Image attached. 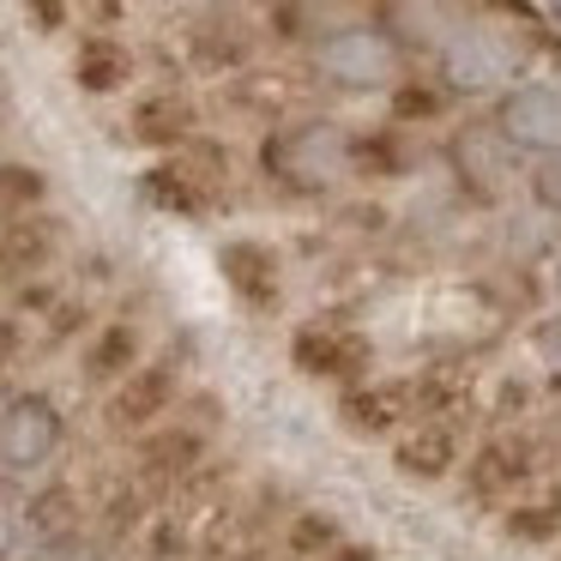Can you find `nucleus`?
<instances>
[{"label":"nucleus","mask_w":561,"mask_h":561,"mask_svg":"<svg viewBox=\"0 0 561 561\" xmlns=\"http://www.w3.org/2000/svg\"><path fill=\"white\" fill-rule=\"evenodd\" d=\"M556 296H561V266H556Z\"/></svg>","instance_id":"28"},{"label":"nucleus","mask_w":561,"mask_h":561,"mask_svg":"<svg viewBox=\"0 0 561 561\" xmlns=\"http://www.w3.org/2000/svg\"><path fill=\"white\" fill-rule=\"evenodd\" d=\"M61 440H67V416L49 392L37 387L0 392V471L7 477H37L61 453Z\"/></svg>","instance_id":"4"},{"label":"nucleus","mask_w":561,"mask_h":561,"mask_svg":"<svg viewBox=\"0 0 561 561\" xmlns=\"http://www.w3.org/2000/svg\"><path fill=\"white\" fill-rule=\"evenodd\" d=\"M525 67V43L501 25L483 19H459L453 31H440L435 43V73L440 91L453 98H489V91H507Z\"/></svg>","instance_id":"2"},{"label":"nucleus","mask_w":561,"mask_h":561,"mask_svg":"<svg viewBox=\"0 0 561 561\" xmlns=\"http://www.w3.org/2000/svg\"><path fill=\"white\" fill-rule=\"evenodd\" d=\"M332 561H375V549H339Z\"/></svg>","instance_id":"25"},{"label":"nucleus","mask_w":561,"mask_h":561,"mask_svg":"<svg viewBox=\"0 0 561 561\" xmlns=\"http://www.w3.org/2000/svg\"><path fill=\"white\" fill-rule=\"evenodd\" d=\"M43 199H49V175L37 163H0V218L37 211Z\"/></svg>","instance_id":"16"},{"label":"nucleus","mask_w":561,"mask_h":561,"mask_svg":"<svg viewBox=\"0 0 561 561\" xmlns=\"http://www.w3.org/2000/svg\"><path fill=\"white\" fill-rule=\"evenodd\" d=\"M55 254H61V224L43 206L7 218V230H0V278H31V272H43Z\"/></svg>","instance_id":"8"},{"label":"nucleus","mask_w":561,"mask_h":561,"mask_svg":"<svg viewBox=\"0 0 561 561\" xmlns=\"http://www.w3.org/2000/svg\"><path fill=\"white\" fill-rule=\"evenodd\" d=\"M531 344H537V363H543V368H549V375H556V380H561V314H549V320H543V327H537V332H531Z\"/></svg>","instance_id":"21"},{"label":"nucleus","mask_w":561,"mask_h":561,"mask_svg":"<svg viewBox=\"0 0 561 561\" xmlns=\"http://www.w3.org/2000/svg\"><path fill=\"white\" fill-rule=\"evenodd\" d=\"M531 194L543 199L549 211H561V151H556V158H537V175H531Z\"/></svg>","instance_id":"22"},{"label":"nucleus","mask_w":561,"mask_h":561,"mask_svg":"<svg viewBox=\"0 0 561 561\" xmlns=\"http://www.w3.org/2000/svg\"><path fill=\"white\" fill-rule=\"evenodd\" d=\"M139 199L170 211V218H206V187H199L182 163H151V170L139 175Z\"/></svg>","instance_id":"14"},{"label":"nucleus","mask_w":561,"mask_h":561,"mask_svg":"<svg viewBox=\"0 0 561 561\" xmlns=\"http://www.w3.org/2000/svg\"><path fill=\"white\" fill-rule=\"evenodd\" d=\"M290 356H296V368L302 375H327V380H351V375H363L368 368V351L356 339H339V332H296V344H290Z\"/></svg>","instance_id":"12"},{"label":"nucleus","mask_w":561,"mask_h":561,"mask_svg":"<svg viewBox=\"0 0 561 561\" xmlns=\"http://www.w3.org/2000/svg\"><path fill=\"white\" fill-rule=\"evenodd\" d=\"M218 272H224V284L254 308H266L272 296H278V254H272L266 242H248V236L224 242L218 248Z\"/></svg>","instance_id":"11"},{"label":"nucleus","mask_w":561,"mask_h":561,"mask_svg":"<svg viewBox=\"0 0 561 561\" xmlns=\"http://www.w3.org/2000/svg\"><path fill=\"white\" fill-rule=\"evenodd\" d=\"M139 459H146L151 471H187V465L199 459V435H194V428H158Z\"/></svg>","instance_id":"17"},{"label":"nucleus","mask_w":561,"mask_h":561,"mask_svg":"<svg viewBox=\"0 0 561 561\" xmlns=\"http://www.w3.org/2000/svg\"><path fill=\"white\" fill-rule=\"evenodd\" d=\"M139 356H146V339H139L127 320H110V327H98V332H91V344H85V380L115 387Z\"/></svg>","instance_id":"13"},{"label":"nucleus","mask_w":561,"mask_h":561,"mask_svg":"<svg viewBox=\"0 0 561 561\" xmlns=\"http://www.w3.org/2000/svg\"><path fill=\"white\" fill-rule=\"evenodd\" d=\"M73 85L85 91V98H115V91H127V85H134V49H127L122 37H110V31L79 37V49H73Z\"/></svg>","instance_id":"9"},{"label":"nucleus","mask_w":561,"mask_h":561,"mask_svg":"<svg viewBox=\"0 0 561 561\" xmlns=\"http://www.w3.org/2000/svg\"><path fill=\"white\" fill-rule=\"evenodd\" d=\"M194 127H199V115L182 91H146V98L134 103V139L139 146L182 151L187 139H194Z\"/></svg>","instance_id":"10"},{"label":"nucleus","mask_w":561,"mask_h":561,"mask_svg":"<svg viewBox=\"0 0 561 561\" xmlns=\"http://www.w3.org/2000/svg\"><path fill=\"white\" fill-rule=\"evenodd\" d=\"M308 61L339 91H392L404 79V43L387 25H339L314 43Z\"/></svg>","instance_id":"3"},{"label":"nucleus","mask_w":561,"mask_h":561,"mask_svg":"<svg viewBox=\"0 0 561 561\" xmlns=\"http://www.w3.org/2000/svg\"><path fill=\"white\" fill-rule=\"evenodd\" d=\"M79 7H85V13L98 19V25H115V19L127 13V0H79Z\"/></svg>","instance_id":"24"},{"label":"nucleus","mask_w":561,"mask_h":561,"mask_svg":"<svg viewBox=\"0 0 561 561\" xmlns=\"http://www.w3.org/2000/svg\"><path fill=\"white\" fill-rule=\"evenodd\" d=\"M339 543V525L332 519H320V513H302L296 519V531H290V549H302V556H314V549H332Z\"/></svg>","instance_id":"20"},{"label":"nucleus","mask_w":561,"mask_h":561,"mask_svg":"<svg viewBox=\"0 0 561 561\" xmlns=\"http://www.w3.org/2000/svg\"><path fill=\"white\" fill-rule=\"evenodd\" d=\"M25 19L37 37H61L67 19H73V0H25Z\"/></svg>","instance_id":"19"},{"label":"nucleus","mask_w":561,"mask_h":561,"mask_svg":"<svg viewBox=\"0 0 561 561\" xmlns=\"http://www.w3.org/2000/svg\"><path fill=\"white\" fill-rule=\"evenodd\" d=\"M549 13H556V19H561V0H549Z\"/></svg>","instance_id":"27"},{"label":"nucleus","mask_w":561,"mask_h":561,"mask_svg":"<svg viewBox=\"0 0 561 561\" xmlns=\"http://www.w3.org/2000/svg\"><path fill=\"white\" fill-rule=\"evenodd\" d=\"M453 158H459V175L471 182L477 199H501L513 187V175H519V151H513L489 122L453 139Z\"/></svg>","instance_id":"7"},{"label":"nucleus","mask_w":561,"mask_h":561,"mask_svg":"<svg viewBox=\"0 0 561 561\" xmlns=\"http://www.w3.org/2000/svg\"><path fill=\"white\" fill-rule=\"evenodd\" d=\"M399 471L404 477H423V483H435V477H447L453 465H459V440L447 435V428H435V423H423L416 435H404L399 440Z\"/></svg>","instance_id":"15"},{"label":"nucleus","mask_w":561,"mask_h":561,"mask_svg":"<svg viewBox=\"0 0 561 561\" xmlns=\"http://www.w3.org/2000/svg\"><path fill=\"white\" fill-rule=\"evenodd\" d=\"M392 91H399V115H404V122H411V115H416V122H428V115L440 110V91H411V85H392Z\"/></svg>","instance_id":"23"},{"label":"nucleus","mask_w":561,"mask_h":561,"mask_svg":"<svg viewBox=\"0 0 561 561\" xmlns=\"http://www.w3.org/2000/svg\"><path fill=\"white\" fill-rule=\"evenodd\" d=\"M25 489H19V477H7L0 471V561H13L19 556V543L31 537V525H25Z\"/></svg>","instance_id":"18"},{"label":"nucleus","mask_w":561,"mask_h":561,"mask_svg":"<svg viewBox=\"0 0 561 561\" xmlns=\"http://www.w3.org/2000/svg\"><path fill=\"white\" fill-rule=\"evenodd\" d=\"M175 392H182L175 363H146V356H139V363L115 380V392H110V423L115 428H151V423H163V416L175 411Z\"/></svg>","instance_id":"6"},{"label":"nucleus","mask_w":561,"mask_h":561,"mask_svg":"<svg viewBox=\"0 0 561 561\" xmlns=\"http://www.w3.org/2000/svg\"><path fill=\"white\" fill-rule=\"evenodd\" d=\"M260 170L290 194H327L356 170V139L339 122H290L260 139Z\"/></svg>","instance_id":"1"},{"label":"nucleus","mask_w":561,"mask_h":561,"mask_svg":"<svg viewBox=\"0 0 561 561\" xmlns=\"http://www.w3.org/2000/svg\"><path fill=\"white\" fill-rule=\"evenodd\" d=\"M187 7H224V0H187Z\"/></svg>","instance_id":"26"},{"label":"nucleus","mask_w":561,"mask_h":561,"mask_svg":"<svg viewBox=\"0 0 561 561\" xmlns=\"http://www.w3.org/2000/svg\"><path fill=\"white\" fill-rule=\"evenodd\" d=\"M489 127L519 158H556L561 151V79H513L507 91H495Z\"/></svg>","instance_id":"5"}]
</instances>
